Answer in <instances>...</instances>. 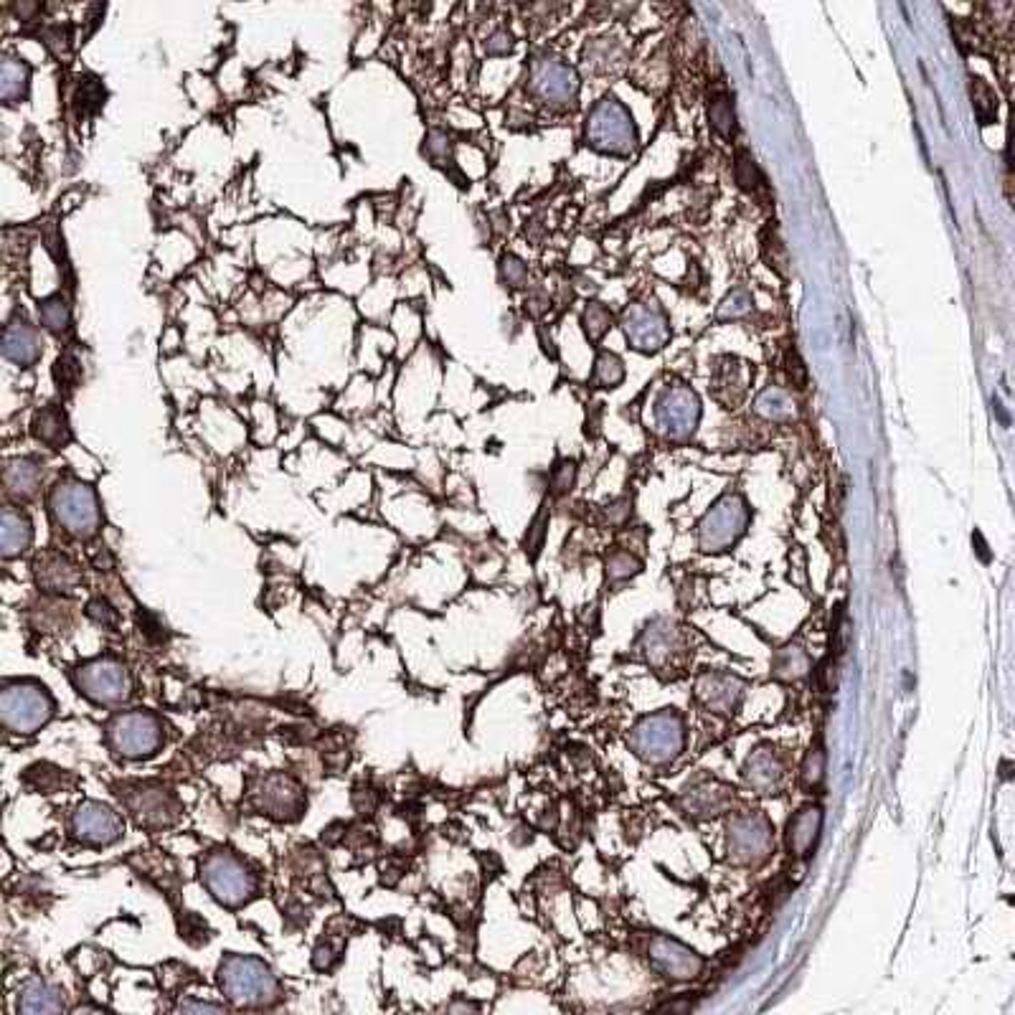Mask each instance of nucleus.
Wrapping results in <instances>:
<instances>
[{
    "mask_svg": "<svg viewBox=\"0 0 1015 1015\" xmlns=\"http://www.w3.org/2000/svg\"><path fill=\"white\" fill-rule=\"evenodd\" d=\"M165 741L163 724L148 711L120 714L110 724V744L117 754L127 759L153 757Z\"/></svg>",
    "mask_w": 1015,
    "mask_h": 1015,
    "instance_id": "39448f33",
    "label": "nucleus"
},
{
    "mask_svg": "<svg viewBox=\"0 0 1015 1015\" xmlns=\"http://www.w3.org/2000/svg\"><path fill=\"white\" fill-rule=\"evenodd\" d=\"M219 985L231 1003L244 1008H262L280 998L272 970L254 957H226L219 967Z\"/></svg>",
    "mask_w": 1015,
    "mask_h": 1015,
    "instance_id": "f03ea898",
    "label": "nucleus"
},
{
    "mask_svg": "<svg viewBox=\"0 0 1015 1015\" xmlns=\"http://www.w3.org/2000/svg\"><path fill=\"white\" fill-rule=\"evenodd\" d=\"M130 810L135 812L140 825H148V828H163V825H171L176 820V802L165 790H140L138 795H132L127 800Z\"/></svg>",
    "mask_w": 1015,
    "mask_h": 1015,
    "instance_id": "1a4fd4ad",
    "label": "nucleus"
},
{
    "mask_svg": "<svg viewBox=\"0 0 1015 1015\" xmlns=\"http://www.w3.org/2000/svg\"><path fill=\"white\" fill-rule=\"evenodd\" d=\"M33 541V526L28 516L18 508H3L0 518V554L3 559H16L26 554Z\"/></svg>",
    "mask_w": 1015,
    "mask_h": 1015,
    "instance_id": "4468645a",
    "label": "nucleus"
},
{
    "mask_svg": "<svg viewBox=\"0 0 1015 1015\" xmlns=\"http://www.w3.org/2000/svg\"><path fill=\"white\" fill-rule=\"evenodd\" d=\"M574 475H577V470H574V462H564V465H561L554 475L556 493H566V490H571Z\"/></svg>",
    "mask_w": 1015,
    "mask_h": 1015,
    "instance_id": "a878e982",
    "label": "nucleus"
},
{
    "mask_svg": "<svg viewBox=\"0 0 1015 1015\" xmlns=\"http://www.w3.org/2000/svg\"><path fill=\"white\" fill-rule=\"evenodd\" d=\"M485 49H488L490 54H508V51L513 49L511 33H505V31L493 33V36L488 39V44H485Z\"/></svg>",
    "mask_w": 1015,
    "mask_h": 1015,
    "instance_id": "bb28decb",
    "label": "nucleus"
},
{
    "mask_svg": "<svg viewBox=\"0 0 1015 1015\" xmlns=\"http://www.w3.org/2000/svg\"><path fill=\"white\" fill-rule=\"evenodd\" d=\"M79 693L102 706H117L130 696V675L117 660L99 658L77 670Z\"/></svg>",
    "mask_w": 1015,
    "mask_h": 1015,
    "instance_id": "423d86ee",
    "label": "nucleus"
},
{
    "mask_svg": "<svg viewBox=\"0 0 1015 1015\" xmlns=\"http://www.w3.org/2000/svg\"><path fill=\"white\" fill-rule=\"evenodd\" d=\"M54 716V701L39 683H11L0 693V719L13 734H36Z\"/></svg>",
    "mask_w": 1015,
    "mask_h": 1015,
    "instance_id": "20e7f679",
    "label": "nucleus"
},
{
    "mask_svg": "<svg viewBox=\"0 0 1015 1015\" xmlns=\"http://www.w3.org/2000/svg\"><path fill=\"white\" fill-rule=\"evenodd\" d=\"M41 480H44L41 465L36 460H31V457H13V460L6 462L3 485H6L8 498L18 500V503L36 498Z\"/></svg>",
    "mask_w": 1015,
    "mask_h": 1015,
    "instance_id": "9d476101",
    "label": "nucleus"
},
{
    "mask_svg": "<svg viewBox=\"0 0 1015 1015\" xmlns=\"http://www.w3.org/2000/svg\"><path fill=\"white\" fill-rule=\"evenodd\" d=\"M31 434L36 442L51 447V450H64L74 437L72 427H69V417L56 404L44 406L41 412H36V417L31 422Z\"/></svg>",
    "mask_w": 1015,
    "mask_h": 1015,
    "instance_id": "ddd939ff",
    "label": "nucleus"
},
{
    "mask_svg": "<svg viewBox=\"0 0 1015 1015\" xmlns=\"http://www.w3.org/2000/svg\"><path fill=\"white\" fill-rule=\"evenodd\" d=\"M87 615L92 617L97 625H105V627L117 625V612L110 607V602H107V599H92V602L87 604Z\"/></svg>",
    "mask_w": 1015,
    "mask_h": 1015,
    "instance_id": "4be33fe9",
    "label": "nucleus"
},
{
    "mask_svg": "<svg viewBox=\"0 0 1015 1015\" xmlns=\"http://www.w3.org/2000/svg\"><path fill=\"white\" fill-rule=\"evenodd\" d=\"M546 513H541V516L533 521L531 531H528V538H526V554H531V559H536L538 551H541V546H544V533H546Z\"/></svg>",
    "mask_w": 1015,
    "mask_h": 1015,
    "instance_id": "393cba45",
    "label": "nucleus"
},
{
    "mask_svg": "<svg viewBox=\"0 0 1015 1015\" xmlns=\"http://www.w3.org/2000/svg\"><path fill=\"white\" fill-rule=\"evenodd\" d=\"M584 323H587V333L592 338H599L604 333V328L599 323H607V315H604L602 308H592L587 315H584Z\"/></svg>",
    "mask_w": 1015,
    "mask_h": 1015,
    "instance_id": "cd10ccee",
    "label": "nucleus"
},
{
    "mask_svg": "<svg viewBox=\"0 0 1015 1015\" xmlns=\"http://www.w3.org/2000/svg\"><path fill=\"white\" fill-rule=\"evenodd\" d=\"M708 115H711V122H714V127L719 132H724V135L734 132V110H731V105L724 97H714V102L708 105Z\"/></svg>",
    "mask_w": 1015,
    "mask_h": 1015,
    "instance_id": "412c9836",
    "label": "nucleus"
},
{
    "mask_svg": "<svg viewBox=\"0 0 1015 1015\" xmlns=\"http://www.w3.org/2000/svg\"><path fill=\"white\" fill-rule=\"evenodd\" d=\"M736 181H739V186L744 188V191H757L764 183L757 163H754L747 153H741L739 160H736Z\"/></svg>",
    "mask_w": 1015,
    "mask_h": 1015,
    "instance_id": "aec40b11",
    "label": "nucleus"
},
{
    "mask_svg": "<svg viewBox=\"0 0 1015 1015\" xmlns=\"http://www.w3.org/2000/svg\"><path fill=\"white\" fill-rule=\"evenodd\" d=\"M49 511L56 526L79 541L97 536L102 526V508L92 485L82 480H59L51 488Z\"/></svg>",
    "mask_w": 1015,
    "mask_h": 1015,
    "instance_id": "f257e3e1",
    "label": "nucleus"
},
{
    "mask_svg": "<svg viewBox=\"0 0 1015 1015\" xmlns=\"http://www.w3.org/2000/svg\"><path fill=\"white\" fill-rule=\"evenodd\" d=\"M74 833L89 845H110L120 840L122 820L117 812L99 802H84L74 812Z\"/></svg>",
    "mask_w": 1015,
    "mask_h": 1015,
    "instance_id": "6e6552de",
    "label": "nucleus"
},
{
    "mask_svg": "<svg viewBox=\"0 0 1015 1015\" xmlns=\"http://www.w3.org/2000/svg\"><path fill=\"white\" fill-rule=\"evenodd\" d=\"M18 1008L23 1013H59L64 1010V993L46 983H31L23 990Z\"/></svg>",
    "mask_w": 1015,
    "mask_h": 1015,
    "instance_id": "f3484780",
    "label": "nucleus"
},
{
    "mask_svg": "<svg viewBox=\"0 0 1015 1015\" xmlns=\"http://www.w3.org/2000/svg\"><path fill=\"white\" fill-rule=\"evenodd\" d=\"M787 363H790V366H787V371H790V374H792V371H797V376H800V381H802V384H805V368H802L800 358H797V353H795V351L787 353Z\"/></svg>",
    "mask_w": 1015,
    "mask_h": 1015,
    "instance_id": "c756f323",
    "label": "nucleus"
},
{
    "mask_svg": "<svg viewBox=\"0 0 1015 1015\" xmlns=\"http://www.w3.org/2000/svg\"><path fill=\"white\" fill-rule=\"evenodd\" d=\"M500 272H503V280L513 287H521L526 282V267H523L521 259L516 257H503L500 262Z\"/></svg>",
    "mask_w": 1015,
    "mask_h": 1015,
    "instance_id": "b1692460",
    "label": "nucleus"
},
{
    "mask_svg": "<svg viewBox=\"0 0 1015 1015\" xmlns=\"http://www.w3.org/2000/svg\"><path fill=\"white\" fill-rule=\"evenodd\" d=\"M54 384L61 396H72L82 384V363L72 351L61 353L54 363Z\"/></svg>",
    "mask_w": 1015,
    "mask_h": 1015,
    "instance_id": "6ab92c4d",
    "label": "nucleus"
},
{
    "mask_svg": "<svg viewBox=\"0 0 1015 1015\" xmlns=\"http://www.w3.org/2000/svg\"><path fill=\"white\" fill-rule=\"evenodd\" d=\"M41 41L46 44V49L54 51V54H64L69 49V28L61 26H49L41 33Z\"/></svg>",
    "mask_w": 1015,
    "mask_h": 1015,
    "instance_id": "5701e85b",
    "label": "nucleus"
},
{
    "mask_svg": "<svg viewBox=\"0 0 1015 1015\" xmlns=\"http://www.w3.org/2000/svg\"><path fill=\"white\" fill-rule=\"evenodd\" d=\"M259 800H262V810L272 818H297L302 807V795L297 790L295 782H290L287 777H269L264 782L262 792H259Z\"/></svg>",
    "mask_w": 1015,
    "mask_h": 1015,
    "instance_id": "9b49d317",
    "label": "nucleus"
},
{
    "mask_svg": "<svg viewBox=\"0 0 1015 1015\" xmlns=\"http://www.w3.org/2000/svg\"><path fill=\"white\" fill-rule=\"evenodd\" d=\"M39 320L51 335L56 338H69L74 333V315L69 297L56 292V295L39 300Z\"/></svg>",
    "mask_w": 1015,
    "mask_h": 1015,
    "instance_id": "dca6fc26",
    "label": "nucleus"
},
{
    "mask_svg": "<svg viewBox=\"0 0 1015 1015\" xmlns=\"http://www.w3.org/2000/svg\"><path fill=\"white\" fill-rule=\"evenodd\" d=\"M39 11H41L39 3H16V6H13V13H16L21 21H33V18L39 16Z\"/></svg>",
    "mask_w": 1015,
    "mask_h": 1015,
    "instance_id": "c85d7f7f",
    "label": "nucleus"
},
{
    "mask_svg": "<svg viewBox=\"0 0 1015 1015\" xmlns=\"http://www.w3.org/2000/svg\"><path fill=\"white\" fill-rule=\"evenodd\" d=\"M105 97V84L97 77H92V74L79 77L77 92H74V107H77L79 115H97L105 107Z\"/></svg>",
    "mask_w": 1015,
    "mask_h": 1015,
    "instance_id": "a211bd4d",
    "label": "nucleus"
},
{
    "mask_svg": "<svg viewBox=\"0 0 1015 1015\" xmlns=\"http://www.w3.org/2000/svg\"><path fill=\"white\" fill-rule=\"evenodd\" d=\"M31 92V66L18 56L6 54L0 59V97L6 105L26 102Z\"/></svg>",
    "mask_w": 1015,
    "mask_h": 1015,
    "instance_id": "2eb2a0df",
    "label": "nucleus"
},
{
    "mask_svg": "<svg viewBox=\"0 0 1015 1015\" xmlns=\"http://www.w3.org/2000/svg\"><path fill=\"white\" fill-rule=\"evenodd\" d=\"M201 881L219 904L244 906L257 891V878L234 853L211 851L201 863Z\"/></svg>",
    "mask_w": 1015,
    "mask_h": 1015,
    "instance_id": "7ed1b4c3",
    "label": "nucleus"
},
{
    "mask_svg": "<svg viewBox=\"0 0 1015 1015\" xmlns=\"http://www.w3.org/2000/svg\"><path fill=\"white\" fill-rule=\"evenodd\" d=\"M44 356V341L39 328L23 315H13L3 328V358L18 368H31Z\"/></svg>",
    "mask_w": 1015,
    "mask_h": 1015,
    "instance_id": "0eeeda50",
    "label": "nucleus"
},
{
    "mask_svg": "<svg viewBox=\"0 0 1015 1015\" xmlns=\"http://www.w3.org/2000/svg\"><path fill=\"white\" fill-rule=\"evenodd\" d=\"M36 569V582L39 587L49 589V592H72L79 584V571L72 561L66 556L54 554V551H46L36 559L33 564Z\"/></svg>",
    "mask_w": 1015,
    "mask_h": 1015,
    "instance_id": "f8f14e48",
    "label": "nucleus"
},
{
    "mask_svg": "<svg viewBox=\"0 0 1015 1015\" xmlns=\"http://www.w3.org/2000/svg\"><path fill=\"white\" fill-rule=\"evenodd\" d=\"M181 1010H211V1013H219V1010H224V1005H214V1003H181Z\"/></svg>",
    "mask_w": 1015,
    "mask_h": 1015,
    "instance_id": "7c9ffc66",
    "label": "nucleus"
}]
</instances>
